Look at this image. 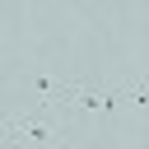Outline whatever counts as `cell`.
<instances>
[{
    "mask_svg": "<svg viewBox=\"0 0 149 149\" xmlns=\"http://www.w3.org/2000/svg\"><path fill=\"white\" fill-rule=\"evenodd\" d=\"M116 149H149V135H140V140H126V144H116Z\"/></svg>",
    "mask_w": 149,
    "mask_h": 149,
    "instance_id": "cell-3",
    "label": "cell"
},
{
    "mask_svg": "<svg viewBox=\"0 0 149 149\" xmlns=\"http://www.w3.org/2000/svg\"><path fill=\"white\" fill-rule=\"evenodd\" d=\"M144 135H149V130H144Z\"/></svg>",
    "mask_w": 149,
    "mask_h": 149,
    "instance_id": "cell-4",
    "label": "cell"
},
{
    "mask_svg": "<svg viewBox=\"0 0 149 149\" xmlns=\"http://www.w3.org/2000/svg\"><path fill=\"white\" fill-rule=\"evenodd\" d=\"M116 98H121V112L149 116V79H144V74H126L121 88H116Z\"/></svg>",
    "mask_w": 149,
    "mask_h": 149,
    "instance_id": "cell-2",
    "label": "cell"
},
{
    "mask_svg": "<svg viewBox=\"0 0 149 149\" xmlns=\"http://www.w3.org/2000/svg\"><path fill=\"white\" fill-rule=\"evenodd\" d=\"M19 140H23V149H56L65 140L61 112L56 107H28V112H19Z\"/></svg>",
    "mask_w": 149,
    "mask_h": 149,
    "instance_id": "cell-1",
    "label": "cell"
}]
</instances>
